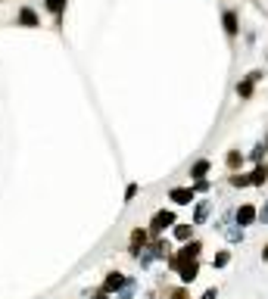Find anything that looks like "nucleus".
<instances>
[{
  "instance_id": "f257e3e1",
  "label": "nucleus",
  "mask_w": 268,
  "mask_h": 299,
  "mask_svg": "<svg viewBox=\"0 0 268 299\" xmlns=\"http://www.w3.org/2000/svg\"><path fill=\"white\" fill-rule=\"evenodd\" d=\"M166 252H169L166 240H153V243H143L140 249H131V255H134V262L140 268H150L156 259H166Z\"/></svg>"
},
{
  "instance_id": "f03ea898",
  "label": "nucleus",
  "mask_w": 268,
  "mask_h": 299,
  "mask_svg": "<svg viewBox=\"0 0 268 299\" xmlns=\"http://www.w3.org/2000/svg\"><path fill=\"white\" fill-rule=\"evenodd\" d=\"M175 212L172 209H159L156 215H153V221H150V231L153 234H162V231H169V228H175Z\"/></svg>"
},
{
  "instance_id": "7ed1b4c3",
  "label": "nucleus",
  "mask_w": 268,
  "mask_h": 299,
  "mask_svg": "<svg viewBox=\"0 0 268 299\" xmlns=\"http://www.w3.org/2000/svg\"><path fill=\"white\" fill-rule=\"evenodd\" d=\"M16 25L19 28H41V13L34 7H19L16 10Z\"/></svg>"
},
{
  "instance_id": "20e7f679",
  "label": "nucleus",
  "mask_w": 268,
  "mask_h": 299,
  "mask_svg": "<svg viewBox=\"0 0 268 299\" xmlns=\"http://www.w3.org/2000/svg\"><path fill=\"white\" fill-rule=\"evenodd\" d=\"M175 271H178L181 284H194V281H197V274H200V259H187V262H178V265H175Z\"/></svg>"
},
{
  "instance_id": "39448f33",
  "label": "nucleus",
  "mask_w": 268,
  "mask_h": 299,
  "mask_svg": "<svg viewBox=\"0 0 268 299\" xmlns=\"http://www.w3.org/2000/svg\"><path fill=\"white\" fill-rule=\"evenodd\" d=\"M169 200L175 203V206H190L197 200V194H194V187H172L169 190Z\"/></svg>"
},
{
  "instance_id": "423d86ee",
  "label": "nucleus",
  "mask_w": 268,
  "mask_h": 299,
  "mask_svg": "<svg viewBox=\"0 0 268 299\" xmlns=\"http://www.w3.org/2000/svg\"><path fill=\"white\" fill-rule=\"evenodd\" d=\"M66 4L69 0H44V10L53 16V25L63 28V19H66Z\"/></svg>"
},
{
  "instance_id": "0eeeda50",
  "label": "nucleus",
  "mask_w": 268,
  "mask_h": 299,
  "mask_svg": "<svg viewBox=\"0 0 268 299\" xmlns=\"http://www.w3.org/2000/svg\"><path fill=\"white\" fill-rule=\"evenodd\" d=\"M259 78H262V72H250L246 78L237 84V97H240V100H250V97H253V88H256Z\"/></svg>"
},
{
  "instance_id": "6e6552de",
  "label": "nucleus",
  "mask_w": 268,
  "mask_h": 299,
  "mask_svg": "<svg viewBox=\"0 0 268 299\" xmlns=\"http://www.w3.org/2000/svg\"><path fill=\"white\" fill-rule=\"evenodd\" d=\"M259 218V212H256V206H250V203H243L237 212H234V221L240 224V228H246V224H253Z\"/></svg>"
},
{
  "instance_id": "1a4fd4ad",
  "label": "nucleus",
  "mask_w": 268,
  "mask_h": 299,
  "mask_svg": "<svg viewBox=\"0 0 268 299\" xmlns=\"http://www.w3.org/2000/svg\"><path fill=\"white\" fill-rule=\"evenodd\" d=\"M125 281H128V277H125L122 271H109V274H106V281H103V290L112 296V293H119V287H122Z\"/></svg>"
},
{
  "instance_id": "9d476101",
  "label": "nucleus",
  "mask_w": 268,
  "mask_h": 299,
  "mask_svg": "<svg viewBox=\"0 0 268 299\" xmlns=\"http://www.w3.org/2000/svg\"><path fill=\"white\" fill-rule=\"evenodd\" d=\"M218 231H224V237H228V243H240L243 240V228L237 224V228H231V224H228V218L221 221V224H215Z\"/></svg>"
},
{
  "instance_id": "9b49d317",
  "label": "nucleus",
  "mask_w": 268,
  "mask_h": 299,
  "mask_svg": "<svg viewBox=\"0 0 268 299\" xmlns=\"http://www.w3.org/2000/svg\"><path fill=\"white\" fill-rule=\"evenodd\" d=\"M221 25H224V34H228V37H237L240 25H237V13H234V10H228V13L221 16Z\"/></svg>"
},
{
  "instance_id": "f8f14e48",
  "label": "nucleus",
  "mask_w": 268,
  "mask_h": 299,
  "mask_svg": "<svg viewBox=\"0 0 268 299\" xmlns=\"http://www.w3.org/2000/svg\"><path fill=\"white\" fill-rule=\"evenodd\" d=\"M209 168H212V162H209V159H197L194 165H190V178L200 181V178H206V175H209Z\"/></svg>"
},
{
  "instance_id": "ddd939ff",
  "label": "nucleus",
  "mask_w": 268,
  "mask_h": 299,
  "mask_svg": "<svg viewBox=\"0 0 268 299\" xmlns=\"http://www.w3.org/2000/svg\"><path fill=\"white\" fill-rule=\"evenodd\" d=\"M134 293H137V281L134 277H128L122 287H119V293H116V299H134Z\"/></svg>"
},
{
  "instance_id": "4468645a",
  "label": "nucleus",
  "mask_w": 268,
  "mask_h": 299,
  "mask_svg": "<svg viewBox=\"0 0 268 299\" xmlns=\"http://www.w3.org/2000/svg\"><path fill=\"white\" fill-rule=\"evenodd\" d=\"M209 212H212V203H209V200H203V203L197 206V212H194V224H206Z\"/></svg>"
},
{
  "instance_id": "2eb2a0df",
  "label": "nucleus",
  "mask_w": 268,
  "mask_h": 299,
  "mask_svg": "<svg viewBox=\"0 0 268 299\" xmlns=\"http://www.w3.org/2000/svg\"><path fill=\"white\" fill-rule=\"evenodd\" d=\"M265 181H268V165L259 162V165L253 168V175H250V184H265Z\"/></svg>"
},
{
  "instance_id": "dca6fc26",
  "label": "nucleus",
  "mask_w": 268,
  "mask_h": 299,
  "mask_svg": "<svg viewBox=\"0 0 268 299\" xmlns=\"http://www.w3.org/2000/svg\"><path fill=\"white\" fill-rule=\"evenodd\" d=\"M147 240H150V234H147V231H140V228H134V231H131V249H140Z\"/></svg>"
},
{
  "instance_id": "f3484780",
  "label": "nucleus",
  "mask_w": 268,
  "mask_h": 299,
  "mask_svg": "<svg viewBox=\"0 0 268 299\" xmlns=\"http://www.w3.org/2000/svg\"><path fill=\"white\" fill-rule=\"evenodd\" d=\"M190 234H194V224H178L175 221V237L184 243V240H190Z\"/></svg>"
},
{
  "instance_id": "a211bd4d",
  "label": "nucleus",
  "mask_w": 268,
  "mask_h": 299,
  "mask_svg": "<svg viewBox=\"0 0 268 299\" xmlns=\"http://www.w3.org/2000/svg\"><path fill=\"white\" fill-rule=\"evenodd\" d=\"M224 162H228V168H237V165H243V156L237 153V150H231V153H228V159H224Z\"/></svg>"
},
{
  "instance_id": "6ab92c4d",
  "label": "nucleus",
  "mask_w": 268,
  "mask_h": 299,
  "mask_svg": "<svg viewBox=\"0 0 268 299\" xmlns=\"http://www.w3.org/2000/svg\"><path fill=\"white\" fill-rule=\"evenodd\" d=\"M228 262H231V252H218V255L212 259V268H224Z\"/></svg>"
},
{
  "instance_id": "aec40b11",
  "label": "nucleus",
  "mask_w": 268,
  "mask_h": 299,
  "mask_svg": "<svg viewBox=\"0 0 268 299\" xmlns=\"http://www.w3.org/2000/svg\"><path fill=\"white\" fill-rule=\"evenodd\" d=\"M231 184L234 187H250V175H231Z\"/></svg>"
},
{
  "instance_id": "412c9836",
  "label": "nucleus",
  "mask_w": 268,
  "mask_h": 299,
  "mask_svg": "<svg viewBox=\"0 0 268 299\" xmlns=\"http://www.w3.org/2000/svg\"><path fill=\"white\" fill-rule=\"evenodd\" d=\"M137 190H140V187H137V184H128V190H125V203H131V200L137 197Z\"/></svg>"
},
{
  "instance_id": "4be33fe9",
  "label": "nucleus",
  "mask_w": 268,
  "mask_h": 299,
  "mask_svg": "<svg viewBox=\"0 0 268 299\" xmlns=\"http://www.w3.org/2000/svg\"><path fill=\"white\" fill-rule=\"evenodd\" d=\"M203 190H209V181H206V178H200V181L194 184V194H203Z\"/></svg>"
},
{
  "instance_id": "5701e85b",
  "label": "nucleus",
  "mask_w": 268,
  "mask_h": 299,
  "mask_svg": "<svg viewBox=\"0 0 268 299\" xmlns=\"http://www.w3.org/2000/svg\"><path fill=\"white\" fill-rule=\"evenodd\" d=\"M262 153H265V146H262V143L253 146V159H256V162H262Z\"/></svg>"
},
{
  "instance_id": "b1692460",
  "label": "nucleus",
  "mask_w": 268,
  "mask_h": 299,
  "mask_svg": "<svg viewBox=\"0 0 268 299\" xmlns=\"http://www.w3.org/2000/svg\"><path fill=\"white\" fill-rule=\"evenodd\" d=\"M215 296H218V290H215V287H209V290H206V293H203L200 299H215Z\"/></svg>"
},
{
  "instance_id": "393cba45",
  "label": "nucleus",
  "mask_w": 268,
  "mask_h": 299,
  "mask_svg": "<svg viewBox=\"0 0 268 299\" xmlns=\"http://www.w3.org/2000/svg\"><path fill=\"white\" fill-rule=\"evenodd\" d=\"M88 299H109V293H106V290L100 287V293H94V296H88Z\"/></svg>"
},
{
  "instance_id": "a878e982",
  "label": "nucleus",
  "mask_w": 268,
  "mask_h": 299,
  "mask_svg": "<svg viewBox=\"0 0 268 299\" xmlns=\"http://www.w3.org/2000/svg\"><path fill=\"white\" fill-rule=\"evenodd\" d=\"M259 218H262V224H268V203L262 206V212H259Z\"/></svg>"
},
{
  "instance_id": "bb28decb",
  "label": "nucleus",
  "mask_w": 268,
  "mask_h": 299,
  "mask_svg": "<svg viewBox=\"0 0 268 299\" xmlns=\"http://www.w3.org/2000/svg\"><path fill=\"white\" fill-rule=\"evenodd\" d=\"M172 299H187V293H184V290H175V293H172Z\"/></svg>"
},
{
  "instance_id": "cd10ccee",
  "label": "nucleus",
  "mask_w": 268,
  "mask_h": 299,
  "mask_svg": "<svg viewBox=\"0 0 268 299\" xmlns=\"http://www.w3.org/2000/svg\"><path fill=\"white\" fill-rule=\"evenodd\" d=\"M262 259H265V262H268V246H265V249H262Z\"/></svg>"
},
{
  "instance_id": "c85d7f7f",
  "label": "nucleus",
  "mask_w": 268,
  "mask_h": 299,
  "mask_svg": "<svg viewBox=\"0 0 268 299\" xmlns=\"http://www.w3.org/2000/svg\"><path fill=\"white\" fill-rule=\"evenodd\" d=\"M0 4H7V0H0Z\"/></svg>"
}]
</instances>
